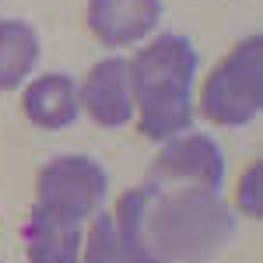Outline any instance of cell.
Here are the masks:
<instances>
[{"mask_svg":"<svg viewBox=\"0 0 263 263\" xmlns=\"http://www.w3.org/2000/svg\"><path fill=\"white\" fill-rule=\"evenodd\" d=\"M112 218L162 263H207L235 235V218L221 193L186 186L141 182L120 197Z\"/></svg>","mask_w":263,"mask_h":263,"instance_id":"6da1fadb","label":"cell"},{"mask_svg":"<svg viewBox=\"0 0 263 263\" xmlns=\"http://www.w3.org/2000/svg\"><path fill=\"white\" fill-rule=\"evenodd\" d=\"M193 78L197 49L179 32L151 39L130 60L134 116L147 141H168L193 123Z\"/></svg>","mask_w":263,"mask_h":263,"instance_id":"7a4b0ae2","label":"cell"},{"mask_svg":"<svg viewBox=\"0 0 263 263\" xmlns=\"http://www.w3.org/2000/svg\"><path fill=\"white\" fill-rule=\"evenodd\" d=\"M203 116L218 126H246L263 112V39L249 35L203 81Z\"/></svg>","mask_w":263,"mask_h":263,"instance_id":"3957f363","label":"cell"},{"mask_svg":"<svg viewBox=\"0 0 263 263\" xmlns=\"http://www.w3.org/2000/svg\"><path fill=\"white\" fill-rule=\"evenodd\" d=\"M144 182L147 186H186V190L221 193L224 155L207 134H176L165 141Z\"/></svg>","mask_w":263,"mask_h":263,"instance_id":"277c9868","label":"cell"},{"mask_svg":"<svg viewBox=\"0 0 263 263\" xmlns=\"http://www.w3.org/2000/svg\"><path fill=\"white\" fill-rule=\"evenodd\" d=\"M35 190H39V203L84 221L102 207L105 193H109V179L99 162H91L84 155H63L39 172Z\"/></svg>","mask_w":263,"mask_h":263,"instance_id":"5b68a950","label":"cell"},{"mask_svg":"<svg viewBox=\"0 0 263 263\" xmlns=\"http://www.w3.org/2000/svg\"><path fill=\"white\" fill-rule=\"evenodd\" d=\"M81 109L91 120L112 130L134 120V84H130V60L123 57H109V60L95 63L84 78L81 91H78Z\"/></svg>","mask_w":263,"mask_h":263,"instance_id":"8992f818","label":"cell"},{"mask_svg":"<svg viewBox=\"0 0 263 263\" xmlns=\"http://www.w3.org/2000/svg\"><path fill=\"white\" fill-rule=\"evenodd\" d=\"M84 232L81 221L57 207L35 200L25 224V256L28 263H81Z\"/></svg>","mask_w":263,"mask_h":263,"instance_id":"52a82bcc","label":"cell"},{"mask_svg":"<svg viewBox=\"0 0 263 263\" xmlns=\"http://www.w3.org/2000/svg\"><path fill=\"white\" fill-rule=\"evenodd\" d=\"M162 18V0H88V28L109 49L141 42Z\"/></svg>","mask_w":263,"mask_h":263,"instance_id":"ba28073f","label":"cell"},{"mask_svg":"<svg viewBox=\"0 0 263 263\" xmlns=\"http://www.w3.org/2000/svg\"><path fill=\"white\" fill-rule=\"evenodd\" d=\"M25 116L42 126V130H63L78 120L81 102H78V84L70 81L67 74H42L25 88L21 99Z\"/></svg>","mask_w":263,"mask_h":263,"instance_id":"9c48e42d","label":"cell"},{"mask_svg":"<svg viewBox=\"0 0 263 263\" xmlns=\"http://www.w3.org/2000/svg\"><path fill=\"white\" fill-rule=\"evenodd\" d=\"M81 263H162V260L151 256L126 228H120L112 214H99L91 221V232L81 242Z\"/></svg>","mask_w":263,"mask_h":263,"instance_id":"30bf717a","label":"cell"},{"mask_svg":"<svg viewBox=\"0 0 263 263\" xmlns=\"http://www.w3.org/2000/svg\"><path fill=\"white\" fill-rule=\"evenodd\" d=\"M39 60V35L28 21H0V91H11L28 81Z\"/></svg>","mask_w":263,"mask_h":263,"instance_id":"8fae6325","label":"cell"},{"mask_svg":"<svg viewBox=\"0 0 263 263\" xmlns=\"http://www.w3.org/2000/svg\"><path fill=\"white\" fill-rule=\"evenodd\" d=\"M239 207L249 218H260V211H263V165L260 162L249 165L242 182H239Z\"/></svg>","mask_w":263,"mask_h":263,"instance_id":"7c38bea8","label":"cell"}]
</instances>
